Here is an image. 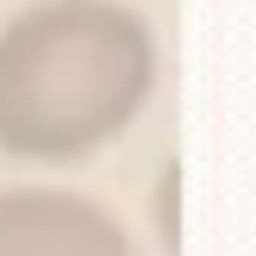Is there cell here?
<instances>
[{
    "mask_svg": "<svg viewBox=\"0 0 256 256\" xmlns=\"http://www.w3.org/2000/svg\"><path fill=\"white\" fill-rule=\"evenodd\" d=\"M150 225H156L162 250L182 256V162H169L156 175V188H150Z\"/></svg>",
    "mask_w": 256,
    "mask_h": 256,
    "instance_id": "cell-3",
    "label": "cell"
},
{
    "mask_svg": "<svg viewBox=\"0 0 256 256\" xmlns=\"http://www.w3.org/2000/svg\"><path fill=\"white\" fill-rule=\"evenodd\" d=\"M0 256H138V244L88 194L0 188Z\"/></svg>",
    "mask_w": 256,
    "mask_h": 256,
    "instance_id": "cell-2",
    "label": "cell"
},
{
    "mask_svg": "<svg viewBox=\"0 0 256 256\" xmlns=\"http://www.w3.org/2000/svg\"><path fill=\"white\" fill-rule=\"evenodd\" d=\"M156 75V32L125 0L19 6L0 25V156L88 162L138 125Z\"/></svg>",
    "mask_w": 256,
    "mask_h": 256,
    "instance_id": "cell-1",
    "label": "cell"
}]
</instances>
